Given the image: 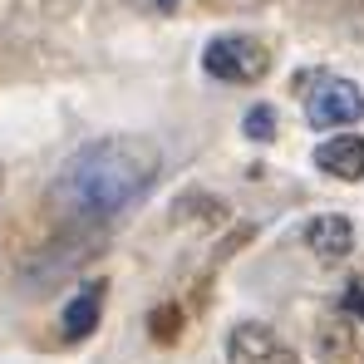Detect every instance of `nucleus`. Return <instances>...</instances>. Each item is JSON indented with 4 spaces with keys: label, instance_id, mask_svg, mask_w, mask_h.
I'll list each match as a JSON object with an SVG mask.
<instances>
[{
    "label": "nucleus",
    "instance_id": "nucleus-1",
    "mask_svg": "<svg viewBox=\"0 0 364 364\" xmlns=\"http://www.w3.org/2000/svg\"><path fill=\"white\" fill-rule=\"evenodd\" d=\"M158 168H163V158L153 143L99 138V143H84L79 153H69V163L60 168V182H55V197L74 217H114L153 187Z\"/></svg>",
    "mask_w": 364,
    "mask_h": 364
},
{
    "label": "nucleus",
    "instance_id": "nucleus-2",
    "mask_svg": "<svg viewBox=\"0 0 364 364\" xmlns=\"http://www.w3.org/2000/svg\"><path fill=\"white\" fill-rule=\"evenodd\" d=\"M202 69L212 79H222V84H256L271 69V50L261 40H251V35H222V40L207 45Z\"/></svg>",
    "mask_w": 364,
    "mask_h": 364
},
{
    "label": "nucleus",
    "instance_id": "nucleus-3",
    "mask_svg": "<svg viewBox=\"0 0 364 364\" xmlns=\"http://www.w3.org/2000/svg\"><path fill=\"white\" fill-rule=\"evenodd\" d=\"M305 119L315 123V128H345V123L364 119V94L350 79L320 74V79L305 89Z\"/></svg>",
    "mask_w": 364,
    "mask_h": 364
},
{
    "label": "nucleus",
    "instance_id": "nucleus-4",
    "mask_svg": "<svg viewBox=\"0 0 364 364\" xmlns=\"http://www.w3.org/2000/svg\"><path fill=\"white\" fill-rule=\"evenodd\" d=\"M227 364H301V355L286 340H276V330L246 320V325L232 330V340H227Z\"/></svg>",
    "mask_w": 364,
    "mask_h": 364
},
{
    "label": "nucleus",
    "instance_id": "nucleus-5",
    "mask_svg": "<svg viewBox=\"0 0 364 364\" xmlns=\"http://www.w3.org/2000/svg\"><path fill=\"white\" fill-rule=\"evenodd\" d=\"M315 168L330 173V178H340V182H360L364 178V138H355V133L325 138L315 148Z\"/></svg>",
    "mask_w": 364,
    "mask_h": 364
},
{
    "label": "nucleus",
    "instance_id": "nucleus-6",
    "mask_svg": "<svg viewBox=\"0 0 364 364\" xmlns=\"http://www.w3.org/2000/svg\"><path fill=\"white\" fill-rule=\"evenodd\" d=\"M305 242H310L315 256L340 261V256H350V246H355V227H350V217H315V222L305 227Z\"/></svg>",
    "mask_w": 364,
    "mask_h": 364
},
{
    "label": "nucleus",
    "instance_id": "nucleus-7",
    "mask_svg": "<svg viewBox=\"0 0 364 364\" xmlns=\"http://www.w3.org/2000/svg\"><path fill=\"white\" fill-rule=\"evenodd\" d=\"M99 310H104V286L94 281V286H84L74 301L64 305V335H69V340H84V335H94V325H99Z\"/></svg>",
    "mask_w": 364,
    "mask_h": 364
},
{
    "label": "nucleus",
    "instance_id": "nucleus-8",
    "mask_svg": "<svg viewBox=\"0 0 364 364\" xmlns=\"http://www.w3.org/2000/svg\"><path fill=\"white\" fill-rule=\"evenodd\" d=\"M340 310H345V320H355V325H364V281H350V291H345V301H340Z\"/></svg>",
    "mask_w": 364,
    "mask_h": 364
},
{
    "label": "nucleus",
    "instance_id": "nucleus-9",
    "mask_svg": "<svg viewBox=\"0 0 364 364\" xmlns=\"http://www.w3.org/2000/svg\"><path fill=\"white\" fill-rule=\"evenodd\" d=\"M246 133H251V138H271V133H276L271 109H251V114H246Z\"/></svg>",
    "mask_w": 364,
    "mask_h": 364
}]
</instances>
